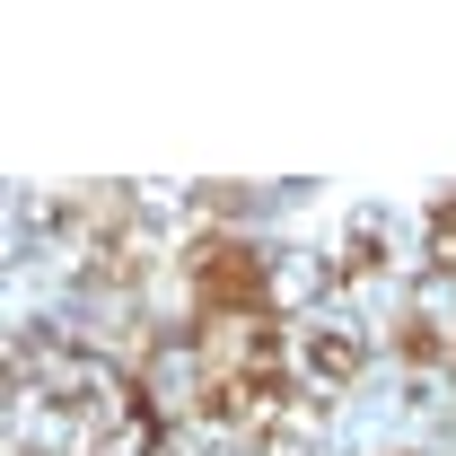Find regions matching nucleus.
<instances>
[{
	"instance_id": "f257e3e1",
	"label": "nucleus",
	"mask_w": 456,
	"mask_h": 456,
	"mask_svg": "<svg viewBox=\"0 0 456 456\" xmlns=\"http://www.w3.org/2000/svg\"><path fill=\"white\" fill-rule=\"evenodd\" d=\"M264 255L246 246V237H211V246H193V298H202V316H264Z\"/></svg>"
},
{
	"instance_id": "7ed1b4c3",
	"label": "nucleus",
	"mask_w": 456,
	"mask_h": 456,
	"mask_svg": "<svg viewBox=\"0 0 456 456\" xmlns=\"http://www.w3.org/2000/svg\"><path fill=\"white\" fill-rule=\"evenodd\" d=\"M403 360H439V325H430V316H403Z\"/></svg>"
},
{
	"instance_id": "f03ea898",
	"label": "nucleus",
	"mask_w": 456,
	"mask_h": 456,
	"mask_svg": "<svg viewBox=\"0 0 456 456\" xmlns=\"http://www.w3.org/2000/svg\"><path fill=\"white\" fill-rule=\"evenodd\" d=\"M307 378H325V387H342V378H360V334H307Z\"/></svg>"
},
{
	"instance_id": "20e7f679",
	"label": "nucleus",
	"mask_w": 456,
	"mask_h": 456,
	"mask_svg": "<svg viewBox=\"0 0 456 456\" xmlns=\"http://www.w3.org/2000/svg\"><path fill=\"white\" fill-rule=\"evenodd\" d=\"M430 264H456V202H439V228H430Z\"/></svg>"
}]
</instances>
